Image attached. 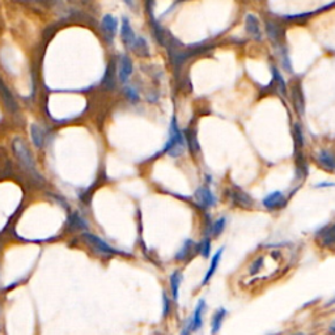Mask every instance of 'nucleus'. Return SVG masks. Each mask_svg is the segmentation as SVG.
Masks as SVG:
<instances>
[{"mask_svg":"<svg viewBox=\"0 0 335 335\" xmlns=\"http://www.w3.org/2000/svg\"><path fill=\"white\" fill-rule=\"evenodd\" d=\"M332 305H335V296L331 297V299L326 303V306H332Z\"/></svg>","mask_w":335,"mask_h":335,"instance_id":"473e14b6","label":"nucleus"},{"mask_svg":"<svg viewBox=\"0 0 335 335\" xmlns=\"http://www.w3.org/2000/svg\"><path fill=\"white\" fill-rule=\"evenodd\" d=\"M121 38L127 48H131V44H132L133 41L137 39V36H135V33H133L132 27H131L130 23H128V20L126 17L123 18V21H122Z\"/></svg>","mask_w":335,"mask_h":335,"instance_id":"412c9836","label":"nucleus"},{"mask_svg":"<svg viewBox=\"0 0 335 335\" xmlns=\"http://www.w3.org/2000/svg\"><path fill=\"white\" fill-rule=\"evenodd\" d=\"M327 335H335V320L331 321L327 327Z\"/></svg>","mask_w":335,"mask_h":335,"instance_id":"2f4dec72","label":"nucleus"},{"mask_svg":"<svg viewBox=\"0 0 335 335\" xmlns=\"http://www.w3.org/2000/svg\"><path fill=\"white\" fill-rule=\"evenodd\" d=\"M186 142H185L184 137V131L178 127V122L175 116L172 117L170 119V126H169V137H168V140L164 144L163 149L159 152L154 158H160L163 154H168L173 159L181 158L182 154L186 151Z\"/></svg>","mask_w":335,"mask_h":335,"instance_id":"f257e3e1","label":"nucleus"},{"mask_svg":"<svg viewBox=\"0 0 335 335\" xmlns=\"http://www.w3.org/2000/svg\"><path fill=\"white\" fill-rule=\"evenodd\" d=\"M13 152H15L16 158L20 161L21 166L25 168L28 172L33 173L34 175H37V169H36V163H34V159L32 156V152L29 151V147L27 146V143L24 142L20 138H16L12 143Z\"/></svg>","mask_w":335,"mask_h":335,"instance_id":"20e7f679","label":"nucleus"},{"mask_svg":"<svg viewBox=\"0 0 335 335\" xmlns=\"http://www.w3.org/2000/svg\"><path fill=\"white\" fill-rule=\"evenodd\" d=\"M313 240L320 249H335V221L320 227L313 234Z\"/></svg>","mask_w":335,"mask_h":335,"instance_id":"39448f33","label":"nucleus"},{"mask_svg":"<svg viewBox=\"0 0 335 335\" xmlns=\"http://www.w3.org/2000/svg\"><path fill=\"white\" fill-rule=\"evenodd\" d=\"M227 316H228V310H227L226 308H222V306H220V308H217L216 310L214 311L212 318H211V335L219 334Z\"/></svg>","mask_w":335,"mask_h":335,"instance_id":"f3484780","label":"nucleus"},{"mask_svg":"<svg viewBox=\"0 0 335 335\" xmlns=\"http://www.w3.org/2000/svg\"><path fill=\"white\" fill-rule=\"evenodd\" d=\"M130 49L139 57H149V46L146 39L142 38V37H137V39L133 41Z\"/></svg>","mask_w":335,"mask_h":335,"instance_id":"b1692460","label":"nucleus"},{"mask_svg":"<svg viewBox=\"0 0 335 335\" xmlns=\"http://www.w3.org/2000/svg\"><path fill=\"white\" fill-rule=\"evenodd\" d=\"M316 189H329V187H335V182H330V181H322V182H317L315 185Z\"/></svg>","mask_w":335,"mask_h":335,"instance_id":"7c9ffc66","label":"nucleus"},{"mask_svg":"<svg viewBox=\"0 0 335 335\" xmlns=\"http://www.w3.org/2000/svg\"><path fill=\"white\" fill-rule=\"evenodd\" d=\"M193 327H191V323H190V320L187 318L186 323L182 326L181 331H180V335H193Z\"/></svg>","mask_w":335,"mask_h":335,"instance_id":"c756f323","label":"nucleus"},{"mask_svg":"<svg viewBox=\"0 0 335 335\" xmlns=\"http://www.w3.org/2000/svg\"><path fill=\"white\" fill-rule=\"evenodd\" d=\"M206 309H207V303H206V299H203L202 297V299L198 300L195 309H194V311L189 317L194 334H195V332H199L203 329V325H205Z\"/></svg>","mask_w":335,"mask_h":335,"instance_id":"1a4fd4ad","label":"nucleus"},{"mask_svg":"<svg viewBox=\"0 0 335 335\" xmlns=\"http://www.w3.org/2000/svg\"><path fill=\"white\" fill-rule=\"evenodd\" d=\"M86 238H88L89 242L92 243L96 249L100 250V252L104 253V254L111 255V254H117V253H119L118 250L110 247L109 243L105 242V241L101 240V238H98L97 236H93V234H86Z\"/></svg>","mask_w":335,"mask_h":335,"instance_id":"aec40b11","label":"nucleus"},{"mask_svg":"<svg viewBox=\"0 0 335 335\" xmlns=\"http://www.w3.org/2000/svg\"><path fill=\"white\" fill-rule=\"evenodd\" d=\"M125 3H127L128 6H131V4H132V0H125Z\"/></svg>","mask_w":335,"mask_h":335,"instance_id":"f704fd0d","label":"nucleus"},{"mask_svg":"<svg viewBox=\"0 0 335 335\" xmlns=\"http://www.w3.org/2000/svg\"><path fill=\"white\" fill-rule=\"evenodd\" d=\"M194 207L199 210L200 212H208L211 208L216 207L217 205V198L214 194L211 185L203 184L194 191Z\"/></svg>","mask_w":335,"mask_h":335,"instance_id":"7ed1b4c3","label":"nucleus"},{"mask_svg":"<svg viewBox=\"0 0 335 335\" xmlns=\"http://www.w3.org/2000/svg\"><path fill=\"white\" fill-rule=\"evenodd\" d=\"M264 266V258L263 255H259L257 258L253 259V262L249 266V274L250 275H258L262 270H263Z\"/></svg>","mask_w":335,"mask_h":335,"instance_id":"bb28decb","label":"nucleus"},{"mask_svg":"<svg viewBox=\"0 0 335 335\" xmlns=\"http://www.w3.org/2000/svg\"><path fill=\"white\" fill-rule=\"evenodd\" d=\"M292 135H294V154L300 153V152H304V146H305V139H304V132L303 128H301V125L300 123H295L294 131H292Z\"/></svg>","mask_w":335,"mask_h":335,"instance_id":"4be33fe9","label":"nucleus"},{"mask_svg":"<svg viewBox=\"0 0 335 335\" xmlns=\"http://www.w3.org/2000/svg\"><path fill=\"white\" fill-rule=\"evenodd\" d=\"M271 72H273V76H274V80L276 81V88H278V92H280L282 95H285V91H287V86H285V81L284 79L282 77V75H280V72L278 71V69H275V67H271Z\"/></svg>","mask_w":335,"mask_h":335,"instance_id":"cd10ccee","label":"nucleus"},{"mask_svg":"<svg viewBox=\"0 0 335 335\" xmlns=\"http://www.w3.org/2000/svg\"><path fill=\"white\" fill-rule=\"evenodd\" d=\"M132 71L133 64L131 58L127 55H122L118 62V80L122 84H126L132 75Z\"/></svg>","mask_w":335,"mask_h":335,"instance_id":"2eb2a0df","label":"nucleus"},{"mask_svg":"<svg viewBox=\"0 0 335 335\" xmlns=\"http://www.w3.org/2000/svg\"><path fill=\"white\" fill-rule=\"evenodd\" d=\"M196 255H199V249H198V241L193 240V238H186V240L182 242V245L180 247V249L175 252L174 257H173V261L175 263L180 264H189L193 259L196 258Z\"/></svg>","mask_w":335,"mask_h":335,"instance_id":"423d86ee","label":"nucleus"},{"mask_svg":"<svg viewBox=\"0 0 335 335\" xmlns=\"http://www.w3.org/2000/svg\"><path fill=\"white\" fill-rule=\"evenodd\" d=\"M245 29H247L248 34L255 41H262V38H263L259 20L257 18V16L252 15V13H248L245 17Z\"/></svg>","mask_w":335,"mask_h":335,"instance_id":"ddd939ff","label":"nucleus"},{"mask_svg":"<svg viewBox=\"0 0 335 335\" xmlns=\"http://www.w3.org/2000/svg\"><path fill=\"white\" fill-rule=\"evenodd\" d=\"M30 137H32L33 144L37 147V148H41L44 144V139H46V133H44L43 128L41 127L37 123H33L30 126Z\"/></svg>","mask_w":335,"mask_h":335,"instance_id":"5701e85b","label":"nucleus"},{"mask_svg":"<svg viewBox=\"0 0 335 335\" xmlns=\"http://www.w3.org/2000/svg\"><path fill=\"white\" fill-rule=\"evenodd\" d=\"M173 305H174V303H173V300H172V297H170V295L168 294L166 291H163V318L164 320L172 315Z\"/></svg>","mask_w":335,"mask_h":335,"instance_id":"a878e982","label":"nucleus"},{"mask_svg":"<svg viewBox=\"0 0 335 335\" xmlns=\"http://www.w3.org/2000/svg\"><path fill=\"white\" fill-rule=\"evenodd\" d=\"M313 161L318 168L327 173H335V148L325 147L316 151Z\"/></svg>","mask_w":335,"mask_h":335,"instance_id":"6e6552de","label":"nucleus"},{"mask_svg":"<svg viewBox=\"0 0 335 335\" xmlns=\"http://www.w3.org/2000/svg\"><path fill=\"white\" fill-rule=\"evenodd\" d=\"M101 28L105 38L109 41V43H111L117 34V30H118V20L113 15H105L101 21Z\"/></svg>","mask_w":335,"mask_h":335,"instance_id":"4468645a","label":"nucleus"},{"mask_svg":"<svg viewBox=\"0 0 335 335\" xmlns=\"http://www.w3.org/2000/svg\"><path fill=\"white\" fill-rule=\"evenodd\" d=\"M182 282H184V273L180 269L173 270L169 275V295L174 304H177L180 299V288Z\"/></svg>","mask_w":335,"mask_h":335,"instance_id":"9b49d317","label":"nucleus"},{"mask_svg":"<svg viewBox=\"0 0 335 335\" xmlns=\"http://www.w3.org/2000/svg\"><path fill=\"white\" fill-rule=\"evenodd\" d=\"M199 255L205 259L210 258L211 252H212V238L208 236H202V240L198 241Z\"/></svg>","mask_w":335,"mask_h":335,"instance_id":"393cba45","label":"nucleus"},{"mask_svg":"<svg viewBox=\"0 0 335 335\" xmlns=\"http://www.w3.org/2000/svg\"><path fill=\"white\" fill-rule=\"evenodd\" d=\"M227 222H228L227 216H219L215 220L212 219L210 227H208L207 231L203 233V236H208V237H211L212 240H217V238L224 233V231H226Z\"/></svg>","mask_w":335,"mask_h":335,"instance_id":"f8f14e48","label":"nucleus"},{"mask_svg":"<svg viewBox=\"0 0 335 335\" xmlns=\"http://www.w3.org/2000/svg\"><path fill=\"white\" fill-rule=\"evenodd\" d=\"M224 196H226L228 205L233 208L252 211L257 207L254 198L237 185H232V186L227 187L224 190Z\"/></svg>","mask_w":335,"mask_h":335,"instance_id":"f03ea898","label":"nucleus"},{"mask_svg":"<svg viewBox=\"0 0 335 335\" xmlns=\"http://www.w3.org/2000/svg\"><path fill=\"white\" fill-rule=\"evenodd\" d=\"M125 93H126V97H127L131 102H138L140 100L139 92H138V89L135 88V86L132 85L127 86Z\"/></svg>","mask_w":335,"mask_h":335,"instance_id":"c85d7f7f","label":"nucleus"},{"mask_svg":"<svg viewBox=\"0 0 335 335\" xmlns=\"http://www.w3.org/2000/svg\"><path fill=\"white\" fill-rule=\"evenodd\" d=\"M291 95H292V102H294V106L296 109L297 113L300 116H303L304 111H305V100H304V93L301 86L299 85V83L295 84L291 89Z\"/></svg>","mask_w":335,"mask_h":335,"instance_id":"a211bd4d","label":"nucleus"},{"mask_svg":"<svg viewBox=\"0 0 335 335\" xmlns=\"http://www.w3.org/2000/svg\"><path fill=\"white\" fill-rule=\"evenodd\" d=\"M184 137H185V142H186V148L189 149L191 156L195 158L196 154L200 153V146H199L198 137H196V130L190 127L185 128Z\"/></svg>","mask_w":335,"mask_h":335,"instance_id":"dca6fc26","label":"nucleus"},{"mask_svg":"<svg viewBox=\"0 0 335 335\" xmlns=\"http://www.w3.org/2000/svg\"><path fill=\"white\" fill-rule=\"evenodd\" d=\"M224 250H226V247L219 248V249H217L216 252L214 253V255L211 257L210 266H208V269H207V271H206L205 276L202 278V282H200V287H205V285H207L208 283L212 280V278H214L215 274H216L217 269H219V264H220V261H221V258H222V254H224Z\"/></svg>","mask_w":335,"mask_h":335,"instance_id":"9d476101","label":"nucleus"},{"mask_svg":"<svg viewBox=\"0 0 335 335\" xmlns=\"http://www.w3.org/2000/svg\"><path fill=\"white\" fill-rule=\"evenodd\" d=\"M24 2H42V0H24Z\"/></svg>","mask_w":335,"mask_h":335,"instance_id":"c9c22d12","label":"nucleus"},{"mask_svg":"<svg viewBox=\"0 0 335 335\" xmlns=\"http://www.w3.org/2000/svg\"><path fill=\"white\" fill-rule=\"evenodd\" d=\"M287 335H306V334L303 331H295V332H291V334H287Z\"/></svg>","mask_w":335,"mask_h":335,"instance_id":"72a5a7b5","label":"nucleus"},{"mask_svg":"<svg viewBox=\"0 0 335 335\" xmlns=\"http://www.w3.org/2000/svg\"><path fill=\"white\" fill-rule=\"evenodd\" d=\"M289 199H291V196L287 195L282 190H274V191L263 196L261 205L269 212H276V211H280L287 207Z\"/></svg>","mask_w":335,"mask_h":335,"instance_id":"0eeeda50","label":"nucleus"},{"mask_svg":"<svg viewBox=\"0 0 335 335\" xmlns=\"http://www.w3.org/2000/svg\"><path fill=\"white\" fill-rule=\"evenodd\" d=\"M266 29L267 34H269V37H270V39L274 43H282V39L284 38V32H283V29L280 28V25H279L278 23H275V21L273 20H267Z\"/></svg>","mask_w":335,"mask_h":335,"instance_id":"6ab92c4d","label":"nucleus"}]
</instances>
